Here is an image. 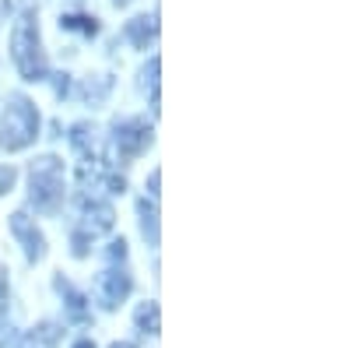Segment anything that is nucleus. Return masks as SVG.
<instances>
[{
    "instance_id": "obj_5",
    "label": "nucleus",
    "mask_w": 351,
    "mask_h": 348,
    "mask_svg": "<svg viewBox=\"0 0 351 348\" xmlns=\"http://www.w3.org/2000/svg\"><path fill=\"white\" fill-rule=\"evenodd\" d=\"M11 232L21 240V246H25L28 260H39V257L46 253V240H43V232L32 225V218H28L25 211H18V215L11 218Z\"/></svg>"
},
{
    "instance_id": "obj_18",
    "label": "nucleus",
    "mask_w": 351,
    "mask_h": 348,
    "mask_svg": "<svg viewBox=\"0 0 351 348\" xmlns=\"http://www.w3.org/2000/svg\"><path fill=\"white\" fill-rule=\"evenodd\" d=\"M74 348H95V345H92V341H88V338H84V341H77Z\"/></svg>"
},
{
    "instance_id": "obj_6",
    "label": "nucleus",
    "mask_w": 351,
    "mask_h": 348,
    "mask_svg": "<svg viewBox=\"0 0 351 348\" xmlns=\"http://www.w3.org/2000/svg\"><path fill=\"white\" fill-rule=\"evenodd\" d=\"M127 296H130V278H127L123 271H102V275H99V303H102L106 310L120 306Z\"/></svg>"
},
{
    "instance_id": "obj_14",
    "label": "nucleus",
    "mask_w": 351,
    "mask_h": 348,
    "mask_svg": "<svg viewBox=\"0 0 351 348\" xmlns=\"http://www.w3.org/2000/svg\"><path fill=\"white\" fill-rule=\"evenodd\" d=\"M11 187H14V169L11 165H0V197H4Z\"/></svg>"
},
{
    "instance_id": "obj_16",
    "label": "nucleus",
    "mask_w": 351,
    "mask_h": 348,
    "mask_svg": "<svg viewBox=\"0 0 351 348\" xmlns=\"http://www.w3.org/2000/svg\"><path fill=\"white\" fill-rule=\"evenodd\" d=\"M109 253H112V257H127V243H123V240H116V243L109 246Z\"/></svg>"
},
{
    "instance_id": "obj_4",
    "label": "nucleus",
    "mask_w": 351,
    "mask_h": 348,
    "mask_svg": "<svg viewBox=\"0 0 351 348\" xmlns=\"http://www.w3.org/2000/svg\"><path fill=\"white\" fill-rule=\"evenodd\" d=\"M152 144V127L144 120H123L116 124V134H112V162H123V159H134L141 155L144 148Z\"/></svg>"
},
{
    "instance_id": "obj_20",
    "label": "nucleus",
    "mask_w": 351,
    "mask_h": 348,
    "mask_svg": "<svg viewBox=\"0 0 351 348\" xmlns=\"http://www.w3.org/2000/svg\"><path fill=\"white\" fill-rule=\"evenodd\" d=\"M0 14H8V0H0Z\"/></svg>"
},
{
    "instance_id": "obj_17",
    "label": "nucleus",
    "mask_w": 351,
    "mask_h": 348,
    "mask_svg": "<svg viewBox=\"0 0 351 348\" xmlns=\"http://www.w3.org/2000/svg\"><path fill=\"white\" fill-rule=\"evenodd\" d=\"M0 299H8V271L0 264Z\"/></svg>"
},
{
    "instance_id": "obj_21",
    "label": "nucleus",
    "mask_w": 351,
    "mask_h": 348,
    "mask_svg": "<svg viewBox=\"0 0 351 348\" xmlns=\"http://www.w3.org/2000/svg\"><path fill=\"white\" fill-rule=\"evenodd\" d=\"M116 4H127V0H116Z\"/></svg>"
},
{
    "instance_id": "obj_2",
    "label": "nucleus",
    "mask_w": 351,
    "mask_h": 348,
    "mask_svg": "<svg viewBox=\"0 0 351 348\" xmlns=\"http://www.w3.org/2000/svg\"><path fill=\"white\" fill-rule=\"evenodd\" d=\"M11 53H14V64H18L21 78L46 81V56H43V46H39V25H36L32 14H21V21L14 25Z\"/></svg>"
},
{
    "instance_id": "obj_13",
    "label": "nucleus",
    "mask_w": 351,
    "mask_h": 348,
    "mask_svg": "<svg viewBox=\"0 0 351 348\" xmlns=\"http://www.w3.org/2000/svg\"><path fill=\"white\" fill-rule=\"evenodd\" d=\"M152 84V102H158V56H152V64L144 67V89Z\"/></svg>"
},
{
    "instance_id": "obj_15",
    "label": "nucleus",
    "mask_w": 351,
    "mask_h": 348,
    "mask_svg": "<svg viewBox=\"0 0 351 348\" xmlns=\"http://www.w3.org/2000/svg\"><path fill=\"white\" fill-rule=\"evenodd\" d=\"M0 348H21V338L11 327H0Z\"/></svg>"
},
{
    "instance_id": "obj_12",
    "label": "nucleus",
    "mask_w": 351,
    "mask_h": 348,
    "mask_svg": "<svg viewBox=\"0 0 351 348\" xmlns=\"http://www.w3.org/2000/svg\"><path fill=\"white\" fill-rule=\"evenodd\" d=\"M56 288H60V292L67 296V306H71V316H77V321H84V296L81 292H74V288L60 278V281H56Z\"/></svg>"
},
{
    "instance_id": "obj_10",
    "label": "nucleus",
    "mask_w": 351,
    "mask_h": 348,
    "mask_svg": "<svg viewBox=\"0 0 351 348\" xmlns=\"http://www.w3.org/2000/svg\"><path fill=\"white\" fill-rule=\"evenodd\" d=\"M60 28H71V32H81V36H95V32H99L95 18H81V14H67V18H60Z\"/></svg>"
},
{
    "instance_id": "obj_1",
    "label": "nucleus",
    "mask_w": 351,
    "mask_h": 348,
    "mask_svg": "<svg viewBox=\"0 0 351 348\" xmlns=\"http://www.w3.org/2000/svg\"><path fill=\"white\" fill-rule=\"evenodd\" d=\"M39 134V113L25 95H11V106L4 109V120H0V144L8 152H21L36 141Z\"/></svg>"
},
{
    "instance_id": "obj_9",
    "label": "nucleus",
    "mask_w": 351,
    "mask_h": 348,
    "mask_svg": "<svg viewBox=\"0 0 351 348\" xmlns=\"http://www.w3.org/2000/svg\"><path fill=\"white\" fill-rule=\"evenodd\" d=\"M127 36H130V43L134 46H148V39L155 36V18H148V14H141V18H134L130 25H127Z\"/></svg>"
},
{
    "instance_id": "obj_7",
    "label": "nucleus",
    "mask_w": 351,
    "mask_h": 348,
    "mask_svg": "<svg viewBox=\"0 0 351 348\" xmlns=\"http://www.w3.org/2000/svg\"><path fill=\"white\" fill-rule=\"evenodd\" d=\"M112 208L109 205H102V200H92V205H84V232H88V236H102V232H109L112 229Z\"/></svg>"
},
{
    "instance_id": "obj_19",
    "label": "nucleus",
    "mask_w": 351,
    "mask_h": 348,
    "mask_svg": "<svg viewBox=\"0 0 351 348\" xmlns=\"http://www.w3.org/2000/svg\"><path fill=\"white\" fill-rule=\"evenodd\" d=\"M112 348H134V345H130V341H116Z\"/></svg>"
},
{
    "instance_id": "obj_3",
    "label": "nucleus",
    "mask_w": 351,
    "mask_h": 348,
    "mask_svg": "<svg viewBox=\"0 0 351 348\" xmlns=\"http://www.w3.org/2000/svg\"><path fill=\"white\" fill-rule=\"evenodd\" d=\"M64 197V162L43 155L39 162H32V205L43 211H53Z\"/></svg>"
},
{
    "instance_id": "obj_11",
    "label": "nucleus",
    "mask_w": 351,
    "mask_h": 348,
    "mask_svg": "<svg viewBox=\"0 0 351 348\" xmlns=\"http://www.w3.org/2000/svg\"><path fill=\"white\" fill-rule=\"evenodd\" d=\"M137 324L148 331V334H158V306H155V303H141V310H137Z\"/></svg>"
},
{
    "instance_id": "obj_8",
    "label": "nucleus",
    "mask_w": 351,
    "mask_h": 348,
    "mask_svg": "<svg viewBox=\"0 0 351 348\" xmlns=\"http://www.w3.org/2000/svg\"><path fill=\"white\" fill-rule=\"evenodd\" d=\"M56 345H60V327L56 324H39L21 341V348H56Z\"/></svg>"
}]
</instances>
